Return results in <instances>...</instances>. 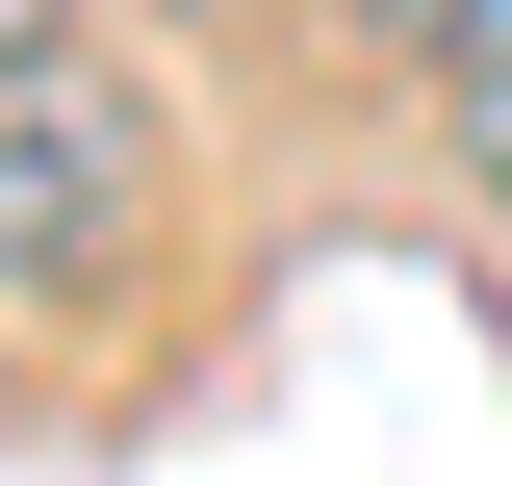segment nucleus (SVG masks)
Listing matches in <instances>:
<instances>
[{"label": "nucleus", "instance_id": "nucleus-1", "mask_svg": "<svg viewBox=\"0 0 512 486\" xmlns=\"http://www.w3.org/2000/svg\"><path fill=\"white\" fill-rule=\"evenodd\" d=\"M128 154H154V128H128L103 77H52V52L0 77V282H77V256L128 231Z\"/></svg>", "mask_w": 512, "mask_h": 486}, {"label": "nucleus", "instance_id": "nucleus-2", "mask_svg": "<svg viewBox=\"0 0 512 486\" xmlns=\"http://www.w3.org/2000/svg\"><path fill=\"white\" fill-rule=\"evenodd\" d=\"M436 77H461V154L512 180V0H461V26H436Z\"/></svg>", "mask_w": 512, "mask_h": 486}, {"label": "nucleus", "instance_id": "nucleus-3", "mask_svg": "<svg viewBox=\"0 0 512 486\" xmlns=\"http://www.w3.org/2000/svg\"><path fill=\"white\" fill-rule=\"evenodd\" d=\"M26 52H52V0H0V77H26Z\"/></svg>", "mask_w": 512, "mask_h": 486}]
</instances>
